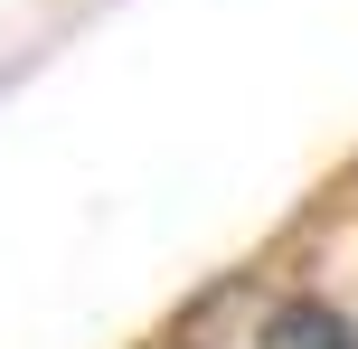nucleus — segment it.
Instances as JSON below:
<instances>
[{"instance_id":"nucleus-1","label":"nucleus","mask_w":358,"mask_h":349,"mask_svg":"<svg viewBox=\"0 0 358 349\" xmlns=\"http://www.w3.org/2000/svg\"><path fill=\"white\" fill-rule=\"evenodd\" d=\"M264 340H273V349H358V340H349V321H340V312H311V302H292V312L273 321Z\"/></svg>"}]
</instances>
